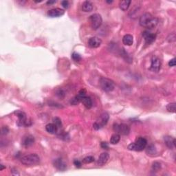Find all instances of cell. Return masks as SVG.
I'll return each instance as SVG.
<instances>
[{"instance_id": "6da1fadb", "label": "cell", "mask_w": 176, "mask_h": 176, "mask_svg": "<svg viewBox=\"0 0 176 176\" xmlns=\"http://www.w3.org/2000/svg\"><path fill=\"white\" fill-rule=\"evenodd\" d=\"M139 23L142 27L151 29L157 26L158 24V19L154 17L151 13H146L140 17Z\"/></svg>"}, {"instance_id": "7a4b0ae2", "label": "cell", "mask_w": 176, "mask_h": 176, "mask_svg": "<svg viewBox=\"0 0 176 176\" xmlns=\"http://www.w3.org/2000/svg\"><path fill=\"white\" fill-rule=\"evenodd\" d=\"M147 141L145 138L139 137L133 143H131L128 146V149L131 151H143L147 147Z\"/></svg>"}, {"instance_id": "3957f363", "label": "cell", "mask_w": 176, "mask_h": 176, "mask_svg": "<svg viewBox=\"0 0 176 176\" xmlns=\"http://www.w3.org/2000/svg\"><path fill=\"white\" fill-rule=\"evenodd\" d=\"M40 158L37 154H31L23 156L21 158V162L26 166H35L39 163Z\"/></svg>"}, {"instance_id": "277c9868", "label": "cell", "mask_w": 176, "mask_h": 176, "mask_svg": "<svg viewBox=\"0 0 176 176\" xmlns=\"http://www.w3.org/2000/svg\"><path fill=\"white\" fill-rule=\"evenodd\" d=\"M100 85L102 89L107 92L112 91L115 88V84L113 81L110 79L105 78V77H102L100 79Z\"/></svg>"}, {"instance_id": "5b68a950", "label": "cell", "mask_w": 176, "mask_h": 176, "mask_svg": "<svg viewBox=\"0 0 176 176\" xmlns=\"http://www.w3.org/2000/svg\"><path fill=\"white\" fill-rule=\"evenodd\" d=\"M109 118H110V116L107 113H103L101 115V116L98 118L96 123H94L93 127L94 129L96 130H98L103 127L104 126L106 125L107 122H108Z\"/></svg>"}, {"instance_id": "8992f818", "label": "cell", "mask_w": 176, "mask_h": 176, "mask_svg": "<svg viewBox=\"0 0 176 176\" xmlns=\"http://www.w3.org/2000/svg\"><path fill=\"white\" fill-rule=\"evenodd\" d=\"M89 20H90L91 28L94 30L99 28L102 25V23H103L101 15L97 13L93 14L92 15H91L90 17H89Z\"/></svg>"}, {"instance_id": "52a82bcc", "label": "cell", "mask_w": 176, "mask_h": 176, "mask_svg": "<svg viewBox=\"0 0 176 176\" xmlns=\"http://www.w3.org/2000/svg\"><path fill=\"white\" fill-rule=\"evenodd\" d=\"M113 129L116 133H118L119 135H127L130 133V127L127 125L124 124V123H122V124L116 123L114 125Z\"/></svg>"}, {"instance_id": "ba28073f", "label": "cell", "mask_w": 176, "mask_h": 176, "mask_svg": "<svg viewBox=\"0 0 176 176\" xmlns=\"http://www.w3.org/2000/svg\"><path fill=\"white\" fill-rule=\"evenodd\" d=\"M16 115L18 118L17 125L20 127H28L31 125L30 121H29L26 116V114L22 111H17L15 112Z\"/></svg>"}, {"instance_id": "9c48e42d", "label": "cell", "mask_w": 176, "mask_h": 176, "mask_svg": "<svg viewBox=\"0 0 176 176\" xmlns=\"http://www.w3.org/2000/svg\"><path fill=\"white\" fill-rule=\"evenodd\" d=\"M161 68V61L159 58L153 57L151 59V64L149 70L154 72H158Z\"/></svg>"}, {"instance_id": "30bf717a", "label": "cell", "mask_w": 176, "mask_h": 176, "mask_svg": "<svg viewBox=\"0 0 176 176\" xmlns=\"http://www.w3.org/2000/svg\"><path fill=\"white\" fill-rule=\"evenodd\" d=\"M35 143V138L32 135H26L22 140V145L24 147H29Z\"/></svg>"}, {"instance_id": "8fae6325", "label": "cell", "mask_w": 176, "mask_h": 176, "mask_svg": "<svg viewBox=\"0 0 176 176\" xmlns=\"http://www.w3.org/2000/svg\"><path fill=\"white\" fill-rule=\"evenodd\" d=\"M142 37L147 44H151L155 41L156 38V35L153 34L149 31H145L142 32Z\"/></svg>"}, {"instance_id": "7c38bea8", "label": "cell", "mask_w": 176, "mask_h": 176, "mask_svg": "<svg viewBox=\"0 0 176 176\" xmlns=\"http://www.w3.org/2000/svg\"><path fill=\"white\" fill-rule=\"evenodd\" d=\"M101 43L102 40L100 38L97 37H91L88 40V45H89V47H92V48L98 47L101 45Z\"/></svg>"}, {"instance_id": "4fadbf2b", "label": "cell", "mask_w": 176, "mask_h": 176, "mask_svg": "<svg viewBox=\"0 0 176 176\" xmlns=\"http://www.w3.org/2000/svg\"><path fill=\"white\" fill-rule=\"evenodd\" d=\"M65 11L61 8H57L51 9L47 12V15L50 17H59L64 15Z\"/></svg>"}, {"instance_id": "5bb4252c", "label": "cell", "mask_w": 176, "mask_h": 176, "mask_svg": "<svg viewBox=\"0 0 176 176\" xmlns=\"http://www.w3.org/2000/svg\"><path fill=\"white\" fill-rule=\"evenodd\" d=\"M164 140L165 145L170 149H173L175 147V139L173 138V137L170 136V135H167L164 138Z\"/></svg>"}, {"instance_id": "9a60e30c", "label": "cell", "mask_w": 176, "mask_h": 176, "mask_svg": "<svg viewBox=\"0 0 176 176\" xmlns=\"http://www.w3.org/2000/svg\"><path fill=\"white\" fill-rule=\"evenodd\" d=\"M54 166L59 171H66L67 169V164L63 162L61 158L56 159L54 162Z\"/></svg>"}, {"instance_id": "2e32d148", "label": "cell", "mask_w": 176, "mask_h": 176, "mask_svg": "<svg viewBox=\"0 0 176 176\" xmlns=\"http://www.w3.org/2000/svg\"><path fill=\"white\" fill-rule=\"evenodd\" d=\"M109 158H110V156H109V154H107V153H102V154L100 155L99 158H98V165H99V166H103V165H105V164L107 162V161H108Z\"/></svg>"}, {"instance_id": "e0dca14e", "label": "cell", "mask_w": 176, "mask_h": 176, "mask_svg": "<svg viewBox=\"0 0 176 176\" xmlns=\"http://www.w3.org/2000/svg\"><path fill=\"white\" fill-rule=\"evenodd\" d=\"M45 129H46V131L48 133H51V134H55L58 131L59 128L57 127V126L54 123H50V124H47L45 126Z\"/></svg>"}, {"instance_id": "ac0fdd59", "label": "cell", "mask_w": 176, "mask_h": 176, "mask_svg": "<svg viewBox=\"0 0 176 176\" xmlns=\"http://www.w3.org/2000/svg\"><path fill=\"white\" fill-rule=\"evenodd\" d=\"M82 10L83 11L89 13L92 11L93 10V4L89 1H85L82 4Z\"/></svg>"}, {"instance_id": "d6986e66", "label": "cell", "mask_w": 176, "mask_h": 176, "mask_svg": "<svg viewBox=\"0 0 176 176\" xmlns=\"http://www.w3.org/2000/svg\"><path fill=\"white\" fill-rule=\"evenodd\" d=\"M81 103L87 109H91L93 105L92 101H91V98L89 97V96H86L85 97L83 98V99L81 100Z\"/></svg>"}, {"instance_id": "ffe728a7", "label": "cell", "mask_w": 176, "mask_h": 176, "mask_svg": "<svg viewBox=\"0 0 176 176\" xmlns=\"http://www.w3.org/2000/svg\"><path fill=\"white\" fill-rule=\"evenodd\" d=\"M133 42V36L131 35H126L123 37V43L126 45H131Z\"/></svg>"}, {"instance_id": "44dd1931", "label": "cell", "mask_w": 176, "mask_h": 176, "mask_svg": "<svg viewBox=\"0 0 176 176\" xmlns=\"http://www.w3.org/2000/svg\"><path fill=\"white\" fill-rule=\"evenodd\" d=\"M131 3V1L130 0H123V1H121L119 3L120 8L123 10V11H126L129 8Z\"/></svg>"}, {"instance_id": "7402d4cb", "label": "cell", "mask_w": 176, "mask_h": 176, "mask_svg": "<svg viewBox=\"0 0 176 176\" xmlns=\"http://www.w3.org/2000/svg\"><path fill=\"white\" fill-rule=\"evenodd\" d=\"M146 152H147V155H149V156H154L157 154V150H156V148L154 145H150L147 147Z\"/></svg>"}, {"instance_id": "603a6c76", "label": "cell", "mask_w": 176, "mask_h": 176, "mask_svg": "<svg viewBox=\"0 0 176 176\" xmlns=\"http://www.w3.org/2000/svg\"><path fill=\"white\" fill-rule=\"evenodd\" d=\"M120 140V135L118 133H116L115 134H113L112 135L110 138V143L112 145H116V144L118 143Z\"/></svg>"}, {"instance_id": "cb8c5ba5", "label": "cell", "mask_w": 176, "mask_h": 176, "mask_svg": "<svg viewBox=\"0 0 176 176\" xmlns=\"http://www.w3.org/2000/svg\"><path fill=\"white\" fill-rule=\"evenodd\" d=\"M167 110L171 113H175L176 110V104L175 103L168 104L167 106Z\"/></svg>"}, {"instance_id": "d4e9b609", "label": "cell", "mask_w": 176, "mask_h": 176, "mask_svg": "<svg viewBox=\"0 0 176 176\" xmlns=\"http://www.w3.org/2000/svg\"><path fill=\"white\" fill-rule=\"evenodd\" d=\"M95 160L94 157H93V156H87V157H85L84 158L83 160V162L84 164H89L93 162Z\"/></svg>"}, {"instance_id": "484cf974", "label": "cell", "mask_w": 176, "mask_h": 176, "mask_svg": "<svg viewBox=\"0 0 176 176\" xmlns=\"http://www.w3.org/2000/svg\"><path fill=\"white\" fill-rule=\"evenodd\" d=\"M161 169V164L158 162H155L152 164V169L155 171H158Z\"/></svg>"}, {"instance_id": "4316f807", "label": "cell", "mask_w": 176, "mask_h": 176, "mask_svg": "<svg viewBox=\"0 0 176 176\" xmlns=\"http://www.w3.org/2000/svg\"><path fill=\"white\" fill-rule=\"evenodd\" d=\"M72 58L74 61H77V62H79V61H80L81 60V55L79 54L76 53V52H74V53L72 54Z\"/></svg>"}, {"instance_id": "83f0119b", "label": "cell", "mask_w": 176, "mask_h": 176, "mask_svg": "<svg viewBox=\"0 0 176 176\" xmlns=\"http://www.w3.org/2000/svg\"><path fill=\"white\" fill-rule=\"evenodd\" d=\"M53 122L54 124L57 126V127L59 128H59H61V127H62V123H61V120L59 118H57V117L54 118L53 119Z\"/></svg>"}, {"instance_id": "f1b7e54d", "label": "cell", "mask_w": 176, "mask_h": 176, "mask_svg": "<svg viewBox=\"0 0 176 176\" xmlns=\"http://www.w3.org/2000/svg\"><path fill=\"white\" fill-rule=\"evenodd\" d=\"M57 96H58V97H59V98H64V96H65V92L64 91H63V90H62V89H59V90H58L57 91Z\"/></svg>"}, {"instance_id": "f546056e", "label": "cell", "mask_w": 176, "mask_h": 176, "mask_svg": "<svg viewBox=\"0 0 176 176\" xmlns=\"http://www.w3.org/2000/svg\"><path fill=\"white\" fill-rule=\"evenodd\" d=\"M8 131H9V129H8V128L6 126V127H3L2 129H1V134H2V135L7 134Z\"/></svg>"}, {"instance_id": "4dcf8cb0", "label": "cell", "mask_w": 176, "mask_h": 176, "mask_svg": "<svg viewBox=\"0 0 176 176\" xmlns=\"http://www.w3.org/2000/svg\"><path fill=\"white\" fill-rule=\"evenodd\" d=\"M61 5L64 8H68L69 7V1H61Z\"/></svg>"}, {"instance_id": "1f68e13d", "label": "cell", "mask_w": 176, "mask_h": 176, "mask_svg": "<svg viewBox=\"0 0 176 176\" xmlns=\"http://www.w3.org/2000/svg\"><path fill=\"white\" fill-rule=\"evenodd\" d=\"M101 148H103V149H108L109 145L106 142H102L101 144Z\"/></svg>"}, {"instance_id": "d6a6232c", "label": "cell", "mask_w": 176, "mask_h": 176, "mask_svg": "<svg viewBox=\"0 0 176 176\" xmlns=\"http://www.w3.org/2000/svg\"><path fill=\"white\" fill-rule=\"evenodd\" d=\"M169 66L170 67H174L175 66V59L173 58L171 60H170L169 62Z\"/></svg>"}, {"instance_id": "836d02e7", "label": "cell", "mask_w": 176, "mask_h": 176, "mask_svg": "<svg viewBox=\"0 0 176 176\" xmlns=\"http://www.w3.org/2000/svg\"><path fill=\"white\" fill-rule=\"evenodd\" d=\"M74 164L75 166L76 167H78V168L81 167V162L79 160H75L74 161Z\"/></svg>"}, {"instance_id": "e575fe53", "label": "cell", "mask_w": 176, "mask_h": 176, "mask_svg": "<svg viewBox=\"0 0 176 176\" xmlns=\"http://www.w3.org/2000/svg\"><path fill=\"white\" fill-rule=\"evenodd\" d=\"M56 2H57V1H47V4L52 5V4H53V3H55Z\"/></svg>"}, {"instance_id": "d590c367", "label": "cell", "mask_w": 176, "mask_h": 176, "mask_svg": "<svg viewBox=\"0 0 176 176\" xmlns=\"http://www.w3.org/2000/svg\"><path fill=\"white\" fill-rule=\"evenodd\" d=\"M0 167H1V168H0V171H3V169H6V167H3V164H0Z\"/></svg>"}, {"instance_id": "8d00e7d4", "label": "cell", "mask_w": 176, "mask_h": 176, "mask_svg": "<svg viewBox=\"0 0 176 176\" xmlns=\"http://www.w3.org/2000/svg\"><path fill=\"white\" fill-rule=\"evenodd\" d=\"M42 0H40V1H35V2H36V3H40V2H42Z\"/></svg>"}, {"instance_id": "74e56055", "label": "cell", "mask_w": 176, "mask_h": 176, "mask_svg": "<svg viewBox=\"0 0 176 176\" xmlns=\"http://www.w3.org/2000/svg\"><path fill=\"white\" fill-rule=\"evenodd\" d=\"M112 2H113V1H107V3H112Z\"/></svg>"}]
</instances>
